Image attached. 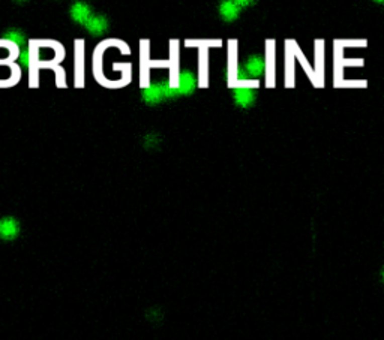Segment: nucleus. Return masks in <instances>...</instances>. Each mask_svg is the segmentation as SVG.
I'll use <instances>...</instances> for the list:
<instances>
[{"label":"nucleus","instance_id":"f3484780","mask_svg":"<svg viewBox=\"0 0 384 340\" xmlns=\"http://www.w3.org/2000/svg\"><path fill=\"white\" fill-rule=\"evenodd\" d=\"M3 39H5V41H9V42L18 45V47H21V45L24 44V35H23L21 32H18V30H9V32H6V33L3 35Z\"/></svg>","mask_w":384,"mask_h":340},{"label":"nucleus","instance_id":"4468645a","mask_svg":"<svg viewBox=\"0 0 384 340\" xmlns=\"http://www.w3.org/2000/svg\"><path fill=\"white\" fill-rule=\"evenodd\" d=\"M219 11H221V15L225 18V21H233L237 17L239 8H236L234 2H222Z\"/></svg>","mask_w":384,"mask_h":340},{"label":"nucleus","instance_id":"6ab92c4d","mask_svg":"<svg viewBox=\"0 0 384 340\" xmlns=\"http://www.w3.org/2000/svg\"><path fill=\"white\" fill-rule=\"evenodd\" d=\"M56 75V87L59 89H66L68 87V83H66V72L62 66H56L51 69Z\"/></svg>","mask_w":384,"mask_h":340},{"label":"nucleus","instance_id":"f03ea898","mask_svg":"<svg viewBox=\"0 0 384 340\" xmlns=\"http://www.w3.org/2000/svg\"><path fill=\"white\" fill-rule=\"evenodd\" d=\"M29 54V86L39 87V72L60 66L66 51L62 42L54 39H32L27 48Z\"/></svg>","mask_w":384,"mask_h":340},{"label":"nucleus","instance_id":"f257e3e1","mask_svg":"<svg viewBox=\"0 0 384 340\" xmlns=\"http://www.w3.org/2000/svg\"><path fill=\"white\" fill-rule=\"evenodd\" d=\"M122 44V39L108 38L99 42L93 50L92 72L96 83L105 89H123L132 81V63L113 59Z\"/></svg>","mask_w":384,"mask_h":340},{"label":"nucleus","instance_id":"6e6552de","mask_svg":"<svg viewBox=\"0 0 384 340\" xmlns=\"http://www.w3.org/2000/svg\"><path fill=\"white\" fill-rule=\"evenodd\" d=\"M237 51H239L237 39H228L227 41V86L231 90L237 81V72H239Z\"/></svg>","mask_w":384,"mask_h":340},{"label":"nucleus","instance_id":"9b49d317","mask_svg":"<svg viewBox=\"0 0 384 340\" xmlns=\"http://www.w3.org/2000/svg\"><path fill=\"white\" fill-rule=\"evenodd\" d=\"M314 74L317 77V83L321 87L326 84V42L324 39H315L314 42Z\"/></svg>","mask_w":384,"mask_h":340},{"label":"nucleus","instance_id":"20e7f679","mask_svg":"<svg viewBox=\"0 0 384 340\" xmlns=\"http://www.w3.org/2000/svg\"><path fill=\"white\" fill-rule=\"evenodd\" d=\"M183 45L186 48L198 50V77L197 84L200 89L209 87V50L221 48L224 45L222 39H185Z\"/></svg>","mask_w":384,"mask_h":340},{"label":"nucleus","instance_id":"39448f33","mask_svg":"<svg viewBox=\"0 0 384 340\" xmlns=\"http://www.w3.org/2000/svg\"><path fill=\"white\" fill-rule=\"evenodd\" d=\"M74 87H86V42L81 38L74 41Z\"/></svg>","mask_w":384,"mask_h":340},{"label":"nucleus","instance_id":"ddd939ff","mask_svg":"<svg viewBox=\"0 0 384 340\" xmlns=\"http://www.w3.org/2000/svg\"><path fill=\"white\" fill-rule=\"evenodd\" d=\"M71 17L74 21L86 24V21L90 18V8L87 3L83 2H77L71 6Z\"/></svg>","mask_w":384,"mask_h":340},{"label":"nucleus","instance_id":"a211bd4d","mask_svg":"<svg viewBox=\"0 0 384 340\" xmlns=\"http://www.w3.org/2000/svg\"><path fill=\"white\" fill-rule=\"evenodd\" d=\"M246 69H248V72H249V74H252V75H258V74H261V72H263L264 65H263L261 59H258V57H252V59H249V62H248V65H246Z\"/></svg>","mask_w":384,"mask_h":340},{"label":"nucleus","instance_id":"f8f14e48","mask_svg":"<svg viewBox=\"0 0 384 340\" xmlns=\"http://www.w3.org/2000/svg\"><path fill=\"white\" fill-rule=\"evenodd\" d=\"M20 232V224L14 218H3L0 219V237L3 240H12Z\"/></svg>","mask_w":384,"mask_h":340},{"label":"nucleus","instance_id":"2eb2a0df","mask_svg":"<svg viewBox=\"0 0 384 340\" xmlns=\"http://www.w3.org/2000/svg\"><path fill=\"white\" fill-rule=\"evenodd\" d=\"M86 27L89 29V32L90 33H93V35H99V33H102V30L105 29V21L102 20V18H99V17H90L87 21H86Z\"/></svg>","mask_w":384,"mask_h":340},{"label":"nucleus","instance_id":"9d476101","mask_svg":"<svg viewBox=\"0 0 384 340\" xmlns=\"http://www.w3.org/2000/svg\"><path fill=\"white\" fill-rule=\"evenodd\" d=\"M150 41L140 39V87H150Z\"/></svg>","mask_w":384,"mask_h":340},{"label":"nucleus","instance_id":"dca6fc26","mask_svg":"<svg viewBox=\"0 0 384 340\" xmlns=\"http://www.w3.org/2000/svg\"><path fill=\"white\" fill-rule=\"evenodd\" d=\"M254 90H249V89H237L236 90V101L239 102V105H248L252 102L254 99Z\"/></svg>","mask_w":384,"mask_h":340},{"label":"nucleus","instance_id":"1a4fd4ad","mask_svg":"<svg viewBox=\"0 0 384 340\" xmlns=\"http://www.w3.org/2000/svg\"><path fill=\"white\" fill-rule=\"evenodd\" d=\"M299 44L294 39H287L284 53H285V69H284V86L287 89L296 87V47Z\"/></svg>","mask_w":384,"mask_h":340},{"label":"nucleus","instance_id":"7ed1b4c3","mask_svg":"<svg viewBox=\"0 0 384 340\" xmlns=\"http://www.w3.org/2000/svg\"><path fill=\"white\" fill-rule=\"evenodd\" d=\"M20 47L0 38V89H9L20 83L21 66L18 63Z\"/></svg>","mask_w":384,"mask_h":340},{"label":"nucleus","instance_id":"423d86ee","mask_svg":"<svg viewBox=\"0 0 384 340\" xmlns=\"http://www.w3.org/2000/svg\"><path fill=\"white\" fill-rule=\"evenodd\" d=\"M264 86L266 89H273L276 86V41L267 39L264 48Z\"/></svg>","mask_w":384,"mask_h":340},{"label":"nucleus","instance_id":"0eeeda50","mask_svg":"<svg viewBox=\"0 0 384 340\" xmlns=\"http://www.w3.org/2000/svg\"><path fill=\"white\" fill-rule=\"evenodd\" d=\"M180 78V42L171 39L168 44V87L177 89Z\"/></svg>","mask_w":384,"mask_h":340}]
</instances>
